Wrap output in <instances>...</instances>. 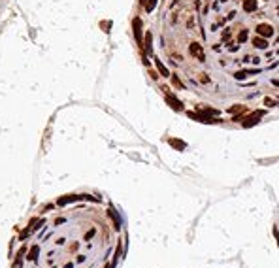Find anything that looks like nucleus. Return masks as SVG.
<instances>
[{"instance_id":"obj_1","label":"nucleus","mask_w":279,"mask_h":268,"mask_svg":"<svg viewBox=\"0 0 279 268\" xmlns=\"http://www.w3.org/2000/svg\"><path fill=\"white\" fill-rule=\"evenodd\" d=\"M189 51L194 59H198L200 62H206V53H204V47L202 44H198V42H191L189 44Z\"/></svg>"},{"instance_id":"obj_2","label":"nucleus","mask_w":279,"mask_h":268,"mask_svg":"<svg viewBox=\"0 0 279 268\" xmlns=\"http://www.w3.org/2000/svg\"><path fill=\"white\" fill-rule=\"evenodd\" d=\"M132 29H134V36H136V44L140 47H144V36H141V21L136 17L132 21Z\"/></svg>"},{"instance_id":"obj_3","label":"nucleus","mask_w":279,"mask_h":268,"mask_svg":"<svg viewBox=\"0 0 279 268\" xmlns=\"http://www.w3.org/2000/svg\"><path fill=\"white\" fill-rule=\"evenodd\" d=\"M166 100L170 102V106H172L174 110H183V104H181L179 100H177V96H175V95H172V93H166Z\"/></svg>"},{"instance_id":"obj_4","label":"nucleus","mask_w":279,"mask_h":268,"mask_svg":"<svg viewBox=\"0 0 279 268\" xmlns=\"http://www.w3.org/2000/svg\"><path fill=\"white\" fill-rule=\"evenodd\" d=\"M255 74H260V70L256 68V70H240V72H236L234 77L236 79H245L247 76H255Z\"/></svg>"},{"instance_id":"obj_5","label":"nucleus","mask_w":279,"mask_h":268,"mask_svg":"<svg viewBox=\"0 0 279 268\" xmlns=\"http://www.w3.org/2000/svg\"><path fill=\"white\" fill-rule=\"evenodd\" d=\"M155 66H157V70H159V74H160V76H164V77H168V76H170V70L164 66V62H162L160 59H155Z\"/></svg>"},{"instance_id":"obj_6","label":"nucleus","mask_w":279,"mask_h":268,"mask_svg":"<svg viewBox=\"0 0 279 268\" xmlns=\"http://www.w3.org/2000/svg\"><path fill=\"white\" fill-rule=\"evenodd\" d=\"M262 115H264V111H256V114H253L251 117H249V121L243 123V126H251V125H255L256 121H259V117H262Z\"/></svg>"},{"instance_id":"obj_7","label":"nucleus","mask_w":279,"mask_h":268,"mask_svg":"<svg viewBox=\"0 0 279 268\" xmlns=\"http://www.w3.org/2000/svg\"><path fill=\"white\" fill-rule=\"evenodd\" d=\"M170 76H172V81H174V85H175V87H179L181 91H183V89H187V87H185V83H183V81H181L179 77L175 76V74H170Z\"/></svg>"},{"instance_id":"obj_8","label":"nucleus","mask_w":279,"mask_h":268,"mask_svg":"<svg viewBox=\"0 0 279 268\" xmlns=\"http://www.w3.org/2000/svg\"><path fill=\"white\" fill-rule=\"evenodd\" d=\"M256 32L262 34V36H270V34H271V29H270L268 25H262V26H259V29H256Z\"/></svg>"},{"instance_id":"obj_9","label":"nucleus","mask_w":279,"mask_h":268,"mask_svg":"<svg viewBox=\"0 0 279 268\" xmlns=\"http://www.w3.org/2000/svg\"><path fill=\"white\" fill-rule=\"evenodd\" d=\"M253 44L259 47V49H266V47H268V42H266V40H262V38H255V40H253Z\"/></svg>"},{"instance_id":"obj_10","label":"nucleus","mask_w":279,"mask_h":268,"mask_svg":"<svg viewBox=\"0 0 279 268\" xmlns=\"http://www.w3.org/2000/svg\"><path fill=\"white\" fill-rule=\"evenodd\" d=\"M256 8V2H255V0H245V2H243V10H245V11H251V10H255Z\"/></svg>"},{"instance_id":"obj_11","label":"nucleus","mask_w":279,"mask_h":268,"mask_svg":"<svg viewBox=\"0 0 279 268\" xmlns=\"http://www.w3.org/2000/svg\"><path fill=\"white\" fill-rule=\"evenodd\" d=\"M144 6H145V11H149V13H151V11L155 10V6H157V0H145V2H144Z\"/></svg>"},{"instance_id":"obj_12","label":"nucleus","mask_w":279,"mask_h":268,"mask_svg":"<svg viewBox=\"0 0 279 268\" xmlns=\"http://www.w3.org/2000/svg\"><path fill=\"white\" fill-rule=\"evenodd\" d=\"M151 42H153V36H151V32H147L145 34V47H147V51H151Z\"/></svg>"},{"instance_id":"obj_13","label":"nucleus","mask_w":279,"mask_h":268,"mask_svg":"<svg viewBox=\"0 0 279 268\" xmlns=\"http://www.w3.org/2000/svg\"><path fill=\"white\" fill-rule=\"evenodd\" d=\"M168 142H170L172 145H174V147H177V149H183V147H185V144H183V142H179V140H174V138H170Z\"/></svg>"},{"instance_id":"obj_14","label":"nucleus","mask_w":279,"mask_h":268,"mask_svg":"<svg viewBox=\"0 0 279 268\" xmlns=\"http://www.w3.org/2000/svg\"><path fill=\"white\" fill-rule=\"evenodd\" d=\"M266 106H268V108H275L277 100H275V98H266Z\"/></svg>"},{"instance_id":"obj_15","label":"nucleus","mask_w":279,"mask_h":268,"mask_svg":"<svg viewBox=\"0 0 279 268\" xmlns=\"http://www.w3.org/2000/svg\"><path fill=\"white\" fill-rule=\"evenodd\" d=\"M209 81H211V79H209L206 74H200V83H209Z\"/></svg>"},{"instance_id":"obj_16","label":"nucleus","mask_w":279,"mask_h":268,"mask_svg":"<svg viewBox=\"0 0 279 268\" xmlns=\"http://www.w3.org/2000/svg\"><path fill=\"white\" fill-rule=\"evenodd\" d=\"M110 26H111V21H108V23H102V29L106 32H110Z\"/></svg>"},{"instance_id":"obj_17","label":"nucleus","mask_w":279,"mask_h":268,"mask_svg":"<svg viewBox=\"0 0 279 268\" xmlns=\"http://www.w3.org/2000/svg\"><path fill=\"white\" fill-rule=\"evenodd\" d=\"M187 26H189V29H192V26H194V21H192V17L187 21Z\"/></svg>"},{"instance_id":"obj_18","label":"nucleus","mask_w":279,"mask_h":268,"mask_svg":"<svg viewBox=\"0 0 279 268\" xmlns=\"http://www.w3.org/2000/svg\"><path fill=\"white\" fill-rule=\"evenodd\" d=\"M177 2H179V0H172V2H170V8H174V6H175Z\"/></svg>"},{"instance_id":"obj_19","label":"nucleus","mask_w":279,"mask_h":268,"mask_svg":"<svg viewBox=\"0 0 279 268\" xmlns=\"http://www.w3.org/2000/svg\"><path fill=\"white\" fill-rule=\"evenodd\" d=\"M140 2H141V4H144V2H145V0H140Z\"/></svg>"}]
</instances>
